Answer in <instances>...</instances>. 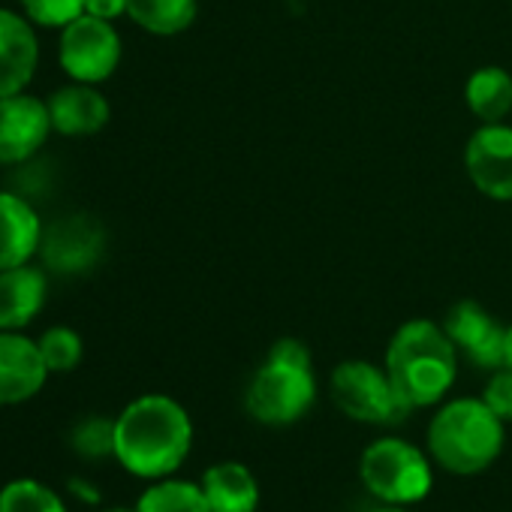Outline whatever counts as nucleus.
Instances as JSON below:
<instances>
[{"label": "nucleus", "mask_w": 512, "mask_h": 512, "mask_svg": "<svg viewBox=\"0 0 512 512\" xmlns=\"http://www.w3.org/2000/svg\"><path fill=\"white\" fill-rule=\"evenodd\" d=\"M503 419L482 398L446 401L428 425V452L452 476H476L503 452Z\"/></svg>", "instance_id": "3"}, {"label": "nucleus", "mask_w": 512, "mask_h": 512, "mask_svg": "<svg viewBox=\"0 0 512 512\" xmlns=\"http://www.w3.org/2000/svg\"><path fill=\"white\" fill-rule=\"evenodd\" d=\"M464 97L482 124H500L512 112V76L503 67H479L467 79Z\"/></svg>", "instance_id": "18"}, {"label": "nucleus", "mask_w": 512, "mask_h": 512, "mask_svg": "<svg viewBox=\"0 0 512 512\" xmlns=\"http://www.w3.org/2000/svg\"><path fill=\"white\" fill-rule=\"evenodd\" d=\"M46 305V275L34 266L0 272V329L16 332L28 326Z\"/></svg>", "instance_id": "16"}, {"label": "nucleus", "mask_w": 512, "mask_h": 512, "mask_svg": "<svg viewBox=\"0 0 512 512\" xmlns=\"http://www.w3.org/2000/svg\"><path fill=\"white\" fill-rule=\"evenodd\" d=\"M202 491L211 512H256L260 506V482L247 464L220 461L202 473Z\"/></svg>", "instance_id": "17"}, {"label": "nucleus", "mask_w": 512, "mask_h": 512, "mask_svg": "<svg viewBox=\"0 0 512 512\" xmlns=\"http://www.w3.org/2000/svg\"><path fill=\"white\" fill-rule=\"evenodd\" d=\"M359 476L365 488L386 506L419 503L434 485L428 455L401 437L374 440L359 458Z\"/></svg>", "instance_id": "5"}, {"label": "nucleus", "mask_w": 512, "mask_h": 512, "mask_svg": "<svg viewBox=\"0 0 512 512\" xmlns=\"http://www.w3.org/2000/svg\"><path fill=\"white\" fill-rule=\"evenodd\" d=\"M106 512H136V509H124V506H115V509H106Z\"/></svg>", "instance_id": "30"}, {"label": "nucleus", "mask_w": 512, "mask_h": 512, "mask_svg": "<svg viewBox=\"0 0 512 512\" xmlns=\"http://www.w3.org/2000/svg\"><path fill=\"white\" fill-rule=\"evenodd\" d=\"M383 368L410 410L434 407L458 377V350L443 326L431 320H410L392 335Z\"/></svg>", "instance_id": "2"}, {"label": "nucleus", "mask_w": 512, "mask_h": 512, "mask_svg": "<svg viewBox=\"0 0 512 512\" xmlns=\"http://www.w3.org/2000/svg\"><path fill=\"white\" fill-rule=\"evenodd\" d=\"M136 512H211L202 485L187 479H154L136 503Z\"/></svg>", "instance_id": "20"}, {"label": "nucleus", "mask_w": 512, "mask_h": 512, "mask_svg": "<svg viewBox=\"0 0 512 512\" xmlns=\"http://www.w3.org/2000/svg\"><path fill=\"white\" fill-rule=\"evenodd\" d=\"M22 7L43 28H67L85 13V0H22Z\"/></svg>", "instance_id": "24"}, {"label": "nucleus", "mask_w": 512, "mask_h": 512, "mask_svg": "<svg viewBox=\"0 0 512 512\" xmlns=\"http://www.w3.org/2000/svg\"><path fill=\"white\" fill-rule=\"evenodd\" d=\"M40 241L37 211L16 193H0V272L25 266L40 250Z\"/></svg>", "instance_id": "14"}, {"label": "nucleus", "mask_w": 512, "mask_h": 512, "mask_svg": "<svg viewBox=\"0 0 512 512\" xmlns=\"http://www.w3.org/2000/svg\"><path fill=\"white\" fill-rule=\"evenodd\" d=\"M70 491H79V497H82V500H88V503H97V500H100V491H97L94 485L79 482V479H73V482H70Z\"/></svg>", "instance_id": "27"}, {"label": "nucleus", "mask_w": 512, "mask_h": 512, "mask_svg": "<svg viewBox=\"0 0 512 512\" xmlns=\"http://www.w3.org/2000/svg\"><path fill=\"white\" fill-rule=\"evenodd\" d=\"M482 401L491 407V413L503 422H512V368L503 365L491 374V380L485 383Z\"/></svg>", "instance_id": "25"}, {"label": "nucleus", "mask_w": 512, "mask_h": 512, "mask_svg": "<svg viewBox=\"0 0 512 512\" xmlns=\"http://www.w3.org/2000/svg\"><path fill=\"white\" fill-rule=\"evenodd\" d=\"M329 392H332L335 407L356 422L395 425L410 413V407L398 395L389 371L377 368L371 362H362V359L341 362L332 371Z\"/></svg>", "instance_id": "6"}, {"label": "nucleus", "mask_w": 512, "mask_h": 512, "mask_svg": "<svg viewBox=\"0 0 512 512\" xmlns=\"http://www.w3.org/2000/svg\"><path fill=\"white\" fill-rule=\"evenodd\" d=\"M455 350L476 368L497 371L506 365V326H500L482 305L458 302L440 323Z\"/></svg>", "instance_id": "9"}, {"label": "nucleus", "mask_w": 512, "mask_h": 512, "mask_svg": "<svg viewBox=\"0 0 512 512\" xmlns=\"http://www.w3.org/2000/svg\"><path fill=\"white\" fill-rule=\"evenodd\" d=\"M317 401V377L311 353L302 341L284 338L269 350V359L250 377L244 407L247 413L272 428L299 422Z\"/></svg>", "instance_id": "4"}, {"label": "nucleus", "mask_w": 512, "mask_h": 512, "mask_svg": "<svg viewBox=\"0 0 512 512\" xmlns=\"http://www.w3.org/2000/svg\"><path fill=\"white\" fill-rule=\"evenodd\" d=\"M40 353L46 359V368L61 374V371H73L82 362V338L67 329V326H55L49 329L40 341Z\"/></svg>", "instance_id": "23"}, {"label": "nucleus", "mask_w": 512, "mask_h": 512, "mask_svg": "<svg viewBox=\"0 0 512 512\" xmlns=\"http://www.w3.org/2000/svg\"><path fill=\"white\" fill-rule=\"evenodd\" d=\"M103 226L88 214H70L55 220L40 241L46 269L58 275H85L103 256Z\"/></svg>", "instance_id": "8"}, {"label": "nucleus", "mask_w": 512, "mask_h": 512, "mask_svg": "<svg viewBox=\"0 0 512 512\" xmlns=\"http://www.w3.org/2000/svg\"><path fill=\"white\" fill-rule=\"evenodd\" d=\"M70 443L88 461L115 455V419H106V416H88V419H82L73 428Z\"/></svg>", "instance_id": "22"}, {"label": "nucleus", "mask_w": 512, "mask_h": 512, "mask_svg": "<svg viewBox=\"0 0 512 512\" xmlns=\"http://www.w3.org/2000/svg\"><path fill=\"white\" fill-rule=\"evenodd\" d=\"M464 166L479 193L512 202V127L482 124L464 148Z\"/></svg>", "instance_id": "10"}, {"label": "nucleus", "mask_w": 512, "mask_h": 512, "mask_svg": "<svg viewBox=\"0 0 512 512\" xmlns=\"http://www.w3.org/2000/svg\"><path fill=\"white\" fill-rule=\"evenodd\" d=\"M49 130L52 118L46 103L28 94L0 97V166L34 157Z\"/></svg>", "instance_id": "11"}, {"label": "nucleus", "mask_w": 512, "mask_h": 512, "mask_svg": "<svg viewBox=\"0 0 512 512\" xmlns=\"http://www.w3.org/2000/svg\"><path fill=\"white\" fill-rule=\"evenodd\" d=\"M49 118L52 130L64 136H91L106 127L109 121V103L100 91L79 82L70 88H61L49 100Z\"/></svg>", "instance_id": "15"}, {"label": "nucleus", "mask_w": 512, "mask_h": 512, "mask_svg": "<svg viewBox=\"0 0 512 512\" xmlns=\"http://www.w3.org/2000/svg\"><path fill=\"white\" fill-rule=\"evenodd\" d=\"M374 512H407L404 506H383V509H374Z\"/></svg>", "instance_id": "29"}, {"label": "nucleus", "mask_w": 512, "mask_h": 512, "mask_svg": "<svg viewBox=\"0 0 512 512\" xmlns=\"http://www.w3.org/2000/svg\"><path fill=\"white\" fill-rule=\"evenodd\" d=\"M85 13L94 16V19H118L127 13V0H85Z\"/></svg>", "instance_id": "26"}, {"label": "nucleus", "mask_w": 512, "mask_h": 512, "mask_svg": "<svg viewBox=\"0 0 512 512\" xmlns=\"http://www.w3.org/2000/svg\"><path fill=\"white\" fill-rule=\"evenodd\" d=\"M52 371L40 353V344L0 329V404H22L34 398Z\"/></svg>", "instance_id": "12"}, {"label": "nucleus", "mask_w": 512, "mask_h": 512, "mask_svg": "<svg viewBox=\"0 0 512 512\" xmlns=\"http://www.w3.org/2000/svg\"><path fill=\"white\" fill-rule=\"evenodd\" d=\"M121 61V37L106 19L82 13L61 34V67L85 85L106 82Z\"/></svg>", "instance_id": "7"}, {"label": "nucleus", "mask_w": 512, "mask_h": 512, "mask_svg": "<svg viewBox=\"0 0 512 512\" xmlns=\"http://www.w3.org/2000/svg\"><path fill=\"white\" fill-rule=\"evenodd\" d=\"M0 512H67L58 491L37 479H13L0 488Z\"/></svg>", "instance_id": "21"}, {"label": "nucleus", "mask_w": 512, "mask_h": 512, "mask_svg": "<svg viewBox=\"0 0 512 512\" xmlns=\"http://www.w3.org/2000/svg\"><path fill=\"white\" fill-rule=\"evenodd\" d=\"M40 61V46L34 28L10 13L0 10V97L22 94L31 82Z\"/></svg>", "instance_id": "13"}, {"label": "nucleus", "mask_w": 512, "mask_h": 512, "mask_svg": "<svg viewBox=\"0 0 512 512\" xmlns=\"http://www.w3.org/2000/svg\"><path fill=\"white\" fill-rule=\"evenodd\" d=\"M506 365L512 368V326H509V332H506Z\"/></svg>", "instance_id": "28"}, {"label": "nucleus", "mask_w": 512, "mask_h": 512, "mask_svg": "<svg viewBox=\"0 0 512 512\" xmlns=\"http://www.w3.org/2000/svg\"><path fill=\"white\" fill-rule=\"evenodd\" d=\"M127 16L157 37H175L196 19V0H127Z\"/></svg>", "instance_id": "19"}, {"label": "nucleus", "mask_w": 512, "mask_h": 512, "mask_svg": "<svg viewBox=\"0 0 512 512\" xmlns=\"http://www.w3.org/2000/svg\"><path fill=\"white\" fill-rule=\"evenodd\" d=\"M193 446V422L169 395H142L115 419V458L139 479L172 476Z\"/></svg>", "instance_id": "1"}]
</instances>
